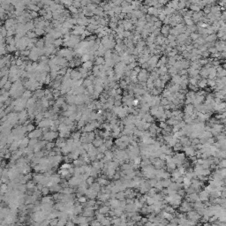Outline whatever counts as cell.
<instances>
[{
	"mask_svg": "<svg viewBox=\"0 0 226 226\" xmlns=\"http://www.w3.org/2000/svg\"><path fill=\"white\" fill-rule=\"evenodd\" d=\"M192 208H193V205H192V203L189 202L186 200L184 202H182L179 206V211L181 213H186V212L190 211Z\"/></svg>",
	"mask_w": 226,
	"mask_h": 226,
	"instance_id": "1",
	"label": "cell"
},
{
	"mask_svg": "<svg viewBox=\"0 0 226 226\" xmlns=\"http://www.w3.org/2000/svg\"><path fill=\"white\" fill-rule=\"evenodd\" d=\"M58 136H59V133H57V132L50 131V132H48L47 133H45V134L42 135V139H45V140H47V141H51V140H52V139H57Z\"/></svg>",
	"mask_w": 226,
	"mask_h": 226,
	"instance_id": "2",
	"label": "cell"
},
{
	"mask_svg": "<svg viewBox=\"0 0 226 226\" xmlns=\"http://www.w3.org/2000/svg\"><path fill=\"white\" fill-rule=\"evenodd\" d=\"M183 150L185 151V154H186V156H188L190 158L192 156H195V155H196L195 147L192 146V145H190V146H185L184 148H183Z\"/></svg>",
	"mask_w": 226,
	"mask_h": 226,
	"instance_id": "3",
	"label": "cell"
},
{
	"mask_svg": "<svg viewBox=\"0 0 226 226\" xmlns=\"http://www.w3.org/2000/svg\"><path fill=\"white\" fill-rule=\"evenodd\" d=\"M186 216H187L188 219L195 221V222H197L198 220H201V216L198 213V211H193V210L188 211L187 214H186Z\"/></svg>",
	"mask_w": 226,
	"mask_h": 226,
	"instance_id": "4",
	"label": "cell"
},
{
	"mask_svg": "<svg viewBox=\"0 0 226 226\" xmlns=\"http://www.w3.org/2000/svg\"><path fill=\"white\" fill-rule=\"evenodd\" d=\"M199 198H200V201H201L202 202H207L209 201V198H210V194L207 190H201L199 192Z\"/></svg>",
	"mask_w": 226,
	"mask_h": 226,
	"instance_id": "5",
	"label": "cell"
},
{
	"mask_svg": "<svg viewBox=\"0 0 226 226\" xmlns=\"http://www.w3.org/2000/svg\"><path fill=\"white\" fill-rule=\"evenodd\" d=\"M223 129H224L223 125H221L219 123H216V124H214V125L211 126V131L210 132L212 133V134L217 136L219 133H221V132L223 131Z\"/></svg>",
	"mask_w": 226,
	"mask_h": 226,
	"instance_id": "6",
	"label": "cell"
},
{
	"mask_svg": "<svg viewBox=\"0 0 226 226\" xmlns=\"http://www.w3.org/2000/svg\"><path fill=\"white\" fill-rule=\"evenodd\" d=\"M42 135H43L42 128H38V129H35L34 131L30 132L28 137L29 138V139H33V138H37V139H39L40 137H42Z\"/></svg>",
	"mask_w": 226,
	"mask_h": 226,
	"instance_id": "7",
	"label": "cell"
},
{
	"mask_svg": "<svg viewBox=\"0 0 226 226\" xmlns=\"http://www.w3.org/2000/svg\"><path fill=\"white\" fill-rule=\"evenodd\" d=\"M53 123L52 118H43L39 124H37L39 128H43V127H50Z\"/></svg>",
	"mask_w": 226,
	"mask_h": 226,
	"instance_id": "8",
	"label": "cell"
},
{
	"mask_svg": "<svg viewBox=\"0 0 226 226\" xmlns=\"http://www.w3.org/2000/svg\"><path fill=\"white\" fill-rule=\"evenodd\" d=\"M186 200L191 203H194V202H196V201H200V198H199V194L197 193V192H195L191 193V194H187Z\"/></svg>",
	"mask_w": 226,
	"mask_h": 226,
	"instance_id": "9",
	"label": "cell"
},
{
	"mask_svg": "<svg viewBox=\"0 0 226 226\" xmlns=\"http://www.w3.org/2000/svg\"><path fill=\"white\" fill-rule=\"evenodd\" d=\"M154 166L156 169H163V166H164V161L162 160L158 157V158H156L154 163Z\"/></svg>",
	"mask_w": 226,
	"mask_h": 226,
	"instance_id": "10",
	"label": "cell"
},
{
	"mask_svg": "<svg viewBox=\"0 0 226 226\" xmlns=\"http://www.w3.org/2000/svg\"><path fill=\"white\" fill-rule=\"evenodd\" d=\"M95 129V127L94 126L93 124H92L91 122H89L88 124H87L85 126H83L82 128H81V131L87 132V133H90V132H93Z\"/></svg>",
	"mask_w": 226,
	"mask_h": 226,
	"instance_id": "11",
	"label": "cell"
},
{
	"mask_svg": "<svg viewBox=\"0 0 226 226\" xmlns=\"http://www.w3.org/2000/svg\"><path fill=\"white\" fill-rule=\"evenodd\" d=\"M181 176H183V175L180 173V171H178V170H177V169L174 170V171L171 172V177H171V180L175 182L176 180H177L179 177H181Z\"/></svg>",
	"mask_w": 226,
	"mask_h": 226,
	"instance_id": "12",
	"label": "cell"
},
{
	"mask_svg": "<svg viewBox=\"0 0 226 226\" xmlns=\"http://www.w3.org/2000/svg\"><path fill=\"white\" fill-rule=\"evenodd\" d=\"M142 119H143L145 122L153 123V121H154V116H152L150 113H145L144 116H143V118H142Z\"/></svg>",
	"mask_w": 226,
	"mask_h": 226,
	"instance_id": "13",
	"label": "cell"
},
{
	"mask_svg": "<svg viewBox=\"0 0 226 226\" xmlns=\"http://www.w3.org/2000/svg\"><path fill=\"white\" fill-rule=\"evenodd\" d=\"M193 110H194V108L193 106L191 105V104H188V105L186 106L184 111H185V115H192L193 113Z\"/></svg>",
	"mask_w": 226,
	"mask_h": 226,
	"instance_id": "14",
	"label": "cell"
},
{
	"mask_svg": "<svg viewBox=\"0 0 226 226\" xmlns=\"http://www.w3.org/2000/svg\"><path fill=\"white\" fill-rule=\"evenodd\" d=\"M110 209H116L119 207V200L118 199H110Z\"/></svg>",
	"mask_w": 226,
	"mask_h": 226,
	"instance_id": "15",
	"label": "cell"
},
{
	"mask_svg": "<svg viewBox=\"0 0 226 226\" xmlns=\"http://www.w3.org/2000/svg\"><path fill=\"white\" fill-rule=\"evenodd\" d=\"M191 184H192V179L185 176L184 181H183V187H184L185 189H186V188H188L189 186H191Z\"/></svg>",
	"mask_w": 226,
	"mask_h": 226,
	"instance_id": "16",
	"label": "cell"
},
{
	"mask_svg": "<svg viewBox=\"0 0 226 226\" xmlns=\"http://www.w3.org/2000/svg\"><path fill=\"white\" fill-rule=\"evenodd\" d=\"M97 182L99 183L100 185H101V186H106L107 185L110 184V181H109V180H107V178H106V177H99V178L97 179Z\"/></svg>",
	"mask_w": 226,
	"mask_h": 226,
	"instance_id": "17",
	"label": "cell"
},
{
	"mask_svg": "<svg viewBox=\"0 0 226 226\" xmlns=\"http://www.w3.org/2000/svg\"><path fill=\"white\" fill-rule=\"evenodd\" d=\"M110 210V206H107V205H104L103 207H101V208L98 209V211L102 214H104V215L108 214Z\"/></svg>",
	"mask_w": 226,
	"mask_h": 226,
	"instance_id": "18",
	"label": "cell"
},
{
	"mask_svg": "<svg viewBox=\"0 0 226 226\" xmlns=\"http://www.w3.org/2000/svg\"><path fill=\"white\" fill-rule=\"evenodd\" d=\"M85 164H86V163H85V162L81 158H78V159L73 160V165L75 167H80V166H82V165H85Z\"/></svg>",
	"mask_w": 226,
	"mask_h": 226,
	"instance_id": "19",
	"label": "cell"
},
{
	"mask_svg": "<svg viewBox=\"0 0 226 226\" xmlns=\"http://www.w3.org/2000/svg\"><path fill=\"white\" fill-rule=\"evenodd\" d=\"M172 183V180L171 178H164V179L162 180V184H163V186L165 188H168L170 186V185Z\"/></svg>",
	"mask_w": 226,
	"mask_h": 226,
	"instance_id": "20",
	"label": "cell"
},
{
	"mask_svg": "<svg viewBox=\"0 0 226 226\" xmlns=\"http://www.w3.org/2000/svg\"><path fill=\"white\" fill-rule=\"evenodd\" d=\"M116 198L118 199L119 201H123V200H125V193L124 191H120V192H118L116 193Z\"/></svg>",
	"mask_w": 226,
	"mask_h": 226,
	"instance_id": "21",
	"label": "cell"
},
{
	"mask_svg": "<svg viewBox=\"0 0 226 226\" xmlns=\"http://www.w3.org/2000/svg\"><path fill=\"white\" fill-rule=\"evenodd\" d=\"M225 104H216L215 105V110H216V111H223V110H225Z\"/></svg>",
	"mask_w": 226,
	"mask_h": 226,
	"instance_id": "22",
	"label": "cell"
},
{
	"mask_svg": "<svg viewBox=\"0 0 226 226\" xmlns=\"http://www.w3.org/2000/svg\"><path fill=\"white\" fill-rule=\"evenodd\" d=\"M90 187L92 188V189H94V190H95L96 192H99V191L102 189L101 185H100L99 183H98V182H97V183H95V182H94L93 184H92V185L90 186Z\"/></svg>",
	"mask_w": 226,
	"mask_h": 226,
	"instance_id": "23",
	"label": "cell"
},
{
	"mask_svg": "<svg viewBox=\"0 0 226 226\" xmlns=\"http://www.w3.org/2000/svg\"><path fill=\"white\" fill-rule=\"evenodd\" d=\"M71 137H72L74 140H79V139H80V137H81V133H80V132H73V133H72Z\"/></svg>",
	"mask_w": 226,
	"mask_h": 226,
	"instance_id": "24",
	"label": "cell"
},
{
	"mask_svg": "<svg viewBox=\"0 0 226 226\" xmlns=\"http://www.w3.org/2000/svg\"><path fill=\"white\" fill-rule=\"evenodd\" d=\"M183 148H184V146L180 143V141H178V142H177L175 146L173 147V150L174 151H177V152H178V151H180V150L183 149Z\"/></svg>",
	"mask_w": 226,
	"mask_h": 226,
	"instance_id": "25",
	"label": "cell"
},
{
	"mask_svg": "<svg viewBox=\"0 0 226 226\" xmlns=\"http://www.w3.org/2000/svg\"><path fill=\"white\" fill-rule=\"evenodd\" d=\"M101 128L104 129L105 131H110V130H111V125H110V123H104V124H102Z\"/></svg>",
	"mask_w": 226,
	"mask_h": 226,
	"instance_id": "26",
	"label": "cell"
},
{
	"mask_svg": "<svg viewBox=\"0 0 226 226\" xmlns=\"http://www.w3.org/2000/svg\"><path fill=\"white\" fill-rule=\"evenodd\" d=\"M104 144H105V146L109 148H111L112 146H113V141H112L111 139H110V138H109V139H104Z\"/></svg>",
	"mask_w": 226,
	"mask_h": 226,
	"instance_id": "27",
	"label": "cell"
},
{
	"mask_svg": "<svg viewBox=\"0 0 226 226\" xmlns=\"http://www.w3.org/2000/svg\"><path fill=\"white\" fill-rule=\"evenodd\" d=\"M54 147H56V143H54V142H47L46 143V146H45V148H46V150H51L54 148Z\"/></svg>",
	"mask_w": 226,
	"mask_h": 226,
	"instance_id": "28",
	"label": "cell"
},
{
	"mask_svg": "<svg viewBox=\"0 0 226 226\" xmlns=\"http://www.w3.org/2000/svg\"><path fill=\"white\" fill-rule=\"evenodd\" d=\"M41 192H42V195H48L50 193V192H51V189H50V187H48V186H44L42 187V190H41Z\"/></svg>",
	"mask_w": 226,
	"mask_h": 226,
	"instance_id": "29",
	"label": "cell"
},
{
	"mask_svg": "<svg viewBox=\"0 0 226 226\" xmlns=\"http://www.w3.org/2000/svg\"><path fill=\"white\" fill-rule=\"evenodd\" d=\"M38 141H39V140H38V139H37V138H33V139H29V145H28V146L33 147V148H34L36 144H37V142H38Z\"/></svg>",
	"mask_w": 226,
	"mask_h": 226,
	"instance_id": "30",
	"label": "cell"
},
{
	"mask_svg": "<svg viewBox=\"0 0 226 226\" xmlns=\"http://www.w3.org/2000/svg\"><path fill=\"white\" fill-rule=\"evenodd\" d=\"M98 149V152H101V153H105L107 150H108V148L105 146V144H103V145H101L100 147H98L97 148Z\"/></svg>",
	"mask_w": 226,
	"mask_h": 226,
	"instance_id": "31",
	"label": "cell"
},
{
	"mask_svg": "<svg viewBox=\"0 0 226 226\" xmlns=\"http://www.w3.org/2000/svg\"><path fill=\"white\" fill-rule=\"evenodd\" d=\"M78 199V201L80 203V204H85V203L87 201V196H83V195H81L80 197H79Z\"/></svg>",
	"mask_w": 226,
	"mask_h": 226,
	"instance_id": "32",
	"label": "cell"
},
{
	"mask_svg": "<svg viewBox=\"0 0 226 226\" xmlns=\"http://www.w3.org/2000/svg\"><path fill=\"white\" fill-rule=\"evenodd\" d=\"M26 128H27V132H28V133H30V132L34 131L35 128V125H33V124H28V125H26Z\"/></svg>",
	"mask_w": 226,
	"mask_h": 226,
	"instance_id": "33",
	"label": "cell"
},
{
	"mask_svg": "<svg viewBox=\"0 0 226 226\" xmlns=\"http://www.w3.org/2000/svg\"><path fill=\"white\" fill-rule=\"evenodd\" d=\"M86 182H87V184L89 186H90L91 185H92L94 182H95V178H94L93 176H89V177L87 178V180H86Z\"/></svg>",
	"mask_w": 226,
	"mask_h": 226,
	"instance_id": "34",
	"label": "cell"
},
{
	"mask_svg": "<svg viewBox=\"0 0 226 226\" xmlns=\"http://www.w3.org/2000/svg\"><path fill=\"white\" fill-rule=\"evenodd\" d=\"M218 166L220 168H226V158L222 159V160L220 161L219 163H218Z\"/></svg>",
	"mask_w": 226,
	"mask_h": 226,
	"instance_id": "35",
	"label": "cell"
},
{
	"mask_svg": "<svg viewBox=\"0 0 226 226\" xmlns=\"http://www.w3.org/2000/svg\"><path fill=\"white\" fill-rule=\"evenodd\" d=\"M104 156H105V155H104V153L98 152V154L96 155V160L101 161L102 159H104Z\"/></svg>",
	"mask_w": 226,
	"mask_h": 226,
	"instance_id": "36",
	"label": "cell"
},
{
	"mask_svg": "<svg viewBox=\"0 0 226 226\" xmlns=\"http://www.w3.org/2000/svg\"><path fill=\"white\" fill-rule=\"evenodd\" d=\"M177 193L180 195V196H182V197H184L185 195H186V190H184V189H182V188H179L178 190H177Z\"/></svg>",
	"mask_w": 226,
	"mask_h": 226,
	"instance_id": "37",
	"label": "cell"
},
{
	"mask_svg": "<svg viewBox=\"0 0 226 226\" xmlns=\"http://www.w3.org/2000/svg\"><path fill=\"white\" fill-rule=\"evenodd\" d=\"M164 113H165V115H166V117H167V119H168V118H171V117H172V111H171V110H166L164 111Z\"/></svg>",
	"mask_w": 226,
	"mask_h": 226,
	"instance_id": "38",
	"label": "cell"
},
{
	"mask_svg": "<svg viewBox=\"0 0 226 226\" xmlns=\"http://www.w3.org/2000/svg\"><path fill=\"white\" fill-rule=\"evenodd\" d=\"M89 224H91V225H100V224H101V222L98 221L97 219H95L94 221L89 223Z\"/></svg>",
	"mask_w": 226,
	"mask_h": 226,
	"instance_id": "39",
	"label": "cell"
},
{
	"mask_svg": "<svg viewBox=\"0 0 226 226\" xmlns=\"http://www.w3.org/2000/svg\"><path fill=\"white\" fill-rule=\"evenodd\" d=\"M33 106H35L34 100H30L29 102H28V104H27V107H28V108H32Z\"/></svg>",
	"mask_w": 226,
	"mask_h": 226,
	"instance_id": "40",
	"label": "cell"
},
{
	"mask_svg": "<svg viewBox=\"0 0 226 226\" xmlns=\"http://www.w3.org/2000/svg\"><path fill=\"white\" fill-rule=\"evenodd\" d=\"M170 173L169 172H167V171H164L163 174V176H162V178L163 179H164V178H170Z\"/></svg>",
	"mask_w": 226,
	"mask_h": 226,
	"instance_id": "41",
	"label": "cell"
},
{
	"mask_svg": "<svg viewBox=\"0 0 226 226\" xmlns=\"http://www.w3.org/2000/svg\"><path fill=\"white\" fill-rule=\"evenodd\" d=\"M68 107H69V106H67L66 104H62V109H63V110H65V111L68 110Z\"/></svg>",
	"mask_w": 226,
	"mask_h": 226,
	"instance_id": "42",
	"label": "cell"
},
{
	"mask_svg": "<svg viewBox=\"0 0 226 226\" xmlns=\"http://www.w3.org/2000/svg\"><path fill=\"white\" fill-rule=\"evenodd\" d=\"M162 104H163V105H164V106L168 105V101H167V100H165V99H163V100H162Z\"/></svg>",
	"mask_w": 226,
	"mask_h": 226,
	"instance_id": "43",
	"label": "cell"
},
{
	"mask_svg": "<svg viewBox=\"0 0 226 226\" xmlns=\"http://www.w3.org/2000/svg\"><path fill=\"white\" fill-rule=\"evenodd\" d=\"M4 166H6V167H7V164L5 163V162H4V161L3 160V161H2V168H4Z\"/></svg>",
	"mask_w": 226,
	"mask_h": 226,
	"instance_id": "44",
	"label": "cell"
},
{
	"mask_svg": "<svg viewBox=\"0 0 226 226\" xmlns=\"http://www.w3.org/2000/svg\"><path fill=\"white\" fill-rule=\"evenodd\" d=\"M120 104H121V103L119 101H117L116 103H115V105L116 106H120Z\"/></svg>",
	"mask_w": 226,
	"mask_h": 226,
	"instance_id": "45",
	"label": "cell"
},
{
	"mask_svg": "<svg viewBox=\"0 0 226 226\" xmlns=\"http://www.w3.org/2000/svg\"><path fill=\"white\" fill-rule=\"evenodd\" d=\"M224 120H225V123H226V118H225V119H224Z\"/></svg>",
	"mask_w": 226,
	"mask_h": 226,
	"instance_id": "46",
	"label": "cell"
}]
</instances>
